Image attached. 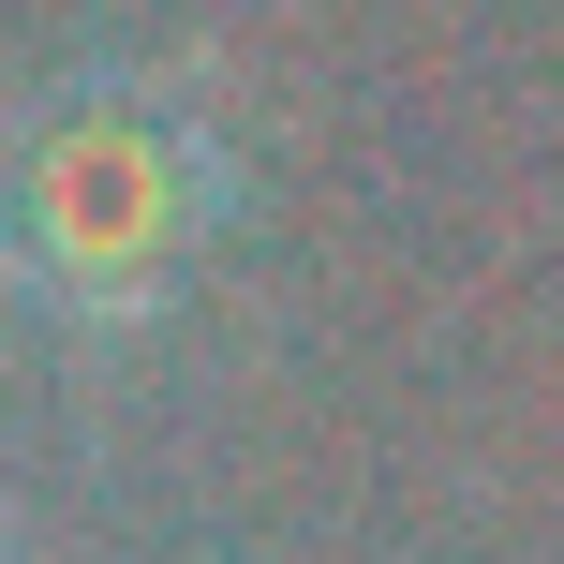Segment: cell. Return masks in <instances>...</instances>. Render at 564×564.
<instances>
[{
  "label": "cell",
  "instance_id": "6da1fadb",
  "mask_svg": "<svg viewBox=\"0 0 564 564\" xmlns=\"http://www.w3.org/2000/svg\"><path fill=\"white\" fill-rule=\"evenodd\" d=\"M208 224H224V119L164 59H105L0 134V282L45 327H149L208 268Z\"/></svg>",
  "mask_w": 564,
  "mask_h": 564
}]
</instances>
